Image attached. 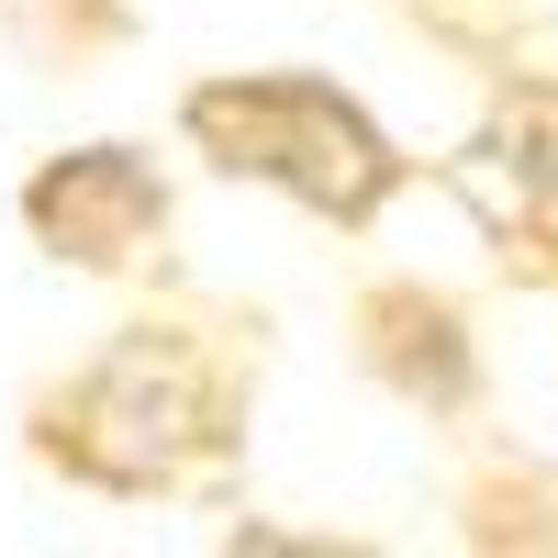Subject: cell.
I'll list each match as a JSON object with an SVG mask.
<instances>
[{"instance_id":"1","label":"cell","mask_w":558,"mask_h":558,"mask_svg":"<svg viewBox=\"0 0 558 558\" xmlns=\"http://www.w3.org/2000/svg\"><path fill=\"white\" fill-rule=\"evenodd\" d=\"M45 458L101 492H157L191 481L202 458L235 436V357H223L202 324H134V336L78 368V380L45 402Z\"/></svg>"},{"instance_id":"2","label":"cell","mask_w":558,"mask_h":558,"mask_svg":"<svg viewBox=\"0 0 558 558\" xmlns=\"http://www.w3.org/2000/svg\"><path fill=\"white\" fill-rule=\"evenodd\" d=\"M191 146H213V168L268 179L324 223H368L402 191V146L368 123L336 78H302V68H268V78H213L191 89Z\"/></svg>"},{"instance_id":"3","label":"cell","mask_w":558,"mask_h":558,"mask_svg":"<svg viewBox=\"0 0 558 558\" xmlns=\"http://www.w3.org/2000/svg\"><path fill=\"white\" fill-rule=\"evenodd\" d=\"M447 179L525 279H558V78H514Z\"/></svg>"},{"instance_id":"4","label":"cell","mask_w":558,"mask_h":558,"mask_svg":"<svg viewBox=\"0 0 558 558\" xmlns=\"http://www.w3.org/2000/svg\"><path fill=\"white\" fill-rule=\"evenodd\" d=\"M23 223H34L57 257H78V268H123V257L157 246L168 191H157V168L134 157V146H78V157H57V168L23 191Z\"/></svg>"}]
</instances>
